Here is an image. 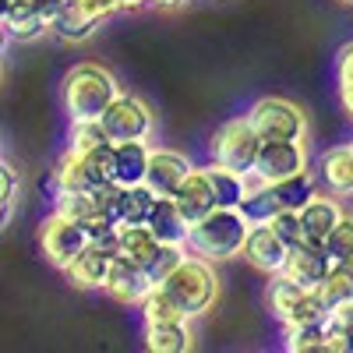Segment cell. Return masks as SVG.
I'll use <instances>...</instances> for the list:
<instances>
[{
    "label": "cell",
    "instance_id": "6da1fadb",
    "mask_svg": "<svg viewBox=\"0 0 353 353\" xmlns=\"http://www.w3.org/2000/svg\"><path fill=\"white\" fill-rule=\"evenodd\" d=\"M121 96V81L103 64H74L64 78V110L74 121H99L103 110Z\"/></svg>",
    "mask_w": 353,
    "mask_h": 353
},
{
    "label": "cell",
    "instance_id": "7a4b0ae2",
    "mask_svg": "<svg viewBox=\"0 0 353 353\" xmlns=\"http://www.w3.org/2000/svg\"><path fill=\"white\" fill-rule=\"evenodd\" d=\"M248 226L251 223L241 216V209H219L216 205L209 216H201L198 223L188 226L184 248H191V254H198L205 261H226L233 254H241Z\"/></svg>",
    "mask_w": 353,
    "mask_h": 353
},
{
    "label": "cell",
    "instance_id": "3957f363",
    "mask_svg": "<svg viewBox=\"0 0 353 353\" xmlns=\"http://www.w3.org/2000/svg\"><path fill=\"white\" fill-rule=\"evenodd\" d=\"M163 286L170 290V297L184 307L188 318L205 314L219 297V276H216L212 265L198 254H184L181 265L163 279Z\"/></svg>",
    "mask_w": 353,
    "mask_h": 353
},
{
    "label": "cell",
    "instance_id": "277c9868",
    "mask_svg": "<svg viewBox=\"0 0 353 353\" xmlns=\"http://www.w3.org/2000/svg\"><path fill=\"white\" fill-rule=\"evenodd\" d=\"M209 149H212V163H219L226 170H237V173H251L258 149H261V138L251 128L248 117H233V121L216 128Z\"/></svg>",
    "mask_w": 353,
    "mask_h": 353
},
{
    "label": "cell",
    "instance_id": "5b68a950",
    "mask_svg": "<svg viewBox=\"0 0 353 353\" xmlns=\"http://www.w3.org/2000/svg\"><path fill=\"white\" fill-rule=\"evenodd\" d=\"M251 128L258 131V138H304L307 134V117L297 103H290L283 96H265L258 99L248 113Z\"/></svg>",
    "mask_w": 353,
    "mask_h": 353
},
{
    "label": "cell",
    "instance_id": "8992f818",
    "mask_svg": "<svg viewBox=\"0 0 353 353\" xmlns=\"http://www.w3.org/2000/svg\"><path fill=\"white\" fill-rule=\"evenodd\" d=\"M85 244H88V226L64 212H57V209L39 226V248H43L46 261L57 265V269H68Z\"/></svg>",
    "mask_w": 353,
    "mask_h": 353
},
{
    "label": "cell",
    "instance_id": "52a82bcc",
    "mask_svg": "<svg viewBox=\"0 0 353 353\" xmlns=\"http://www.w3.org/2000/svg\"><path fill=\"white\" fill-rule=\"evenodd\" d=\"M103 128L110 134V141H131V138H145L149 141L152 128H156V117H152V106L131 96V92H121L106 110H103Z\"/></svg>",
    "mask_w": 353,
    "mask_h": 353
},
{
    "label": "cell",
    "instance_id": "ba28073f",
    "mask_svg": "<svg viewBox=\"0 0 353 353\" xmlns=\"http://www.w3.org/2000/svg\"><path fill=\"white\" fill-rule=\"evenodd\" d=\"M307 166L304 138H261V149L254 159V173L265 184H276L290 173H301Z\"/></svg>",
    "mask_w": 353,
    "mask_h": 353
},
{
    "label": "cell",
    "instance_id": "9c48e42d",
    "mask_svg": "<svg viewBox=\"0 0 353 353\" xmlns=\"http://www.w3.org/2000/svg\"><path fill=\"white\" fill-rule=\"evenodd\" d=\"M156 283L149 279V272L141 269L138 261H131L128 254H113L110 269H106V279H103V293L117 304H141V297L149 293Z\"/></svg>",
    "mask_w": 353,
    "mask_h": 353
},
{
    "label": "cell",
    "instance_id": "30bf717a",
    "mask_svg": "<svg viewBox=\"0 0 353 353\" xmlns=\"http://www.w3.org/2000/svg\"><path fill=\"white\" fill-rule=\"evenodd\" d=\"M241 254L248 258V265H254L258 272L276 276V272H283V261H286L290 248L279 241V233L269 223H254V226H248V237H244Z\"/></svg>",
    "mask_w": 353,
    "mask_h": 353
},
{
    "label": "cell",
    "instance_id": "8fae6325",
    "mask_svg": "<svg viewBox=\"0 0 353 353\" xmlns=\"http://www.w3.org/2000/svg\"><path fill=\"white\" fill-rule=\"evenodd\" d=\"M191 173V159L173 152V149H152L149 152V170H145V188L156 198H173L181 181Z\"/></svg>",
    "mask_w": 353,
    "mask_h": 353
},
{
    "label": "cell",
    "instance_id": "7c38bea8",
    "mask_svg": "<svg viewBox=\"0 0 353 353\" xmlns=\"http://www.w3.org/2000/svg\"><path fill=\"white\" fill-rule=\"evenodd\" d=\"M117 248L106 244V241H88L74 261L68 265V279L78 286V290H103V279H106V269H110V261H113Z\"/></svg>",
    "mask_w": 353,
    "mask_h": 353
},
{
    "label": "cell",
    "instance_id": "4fadbf2b",
    "mask_svg": "<svg viewBox=\"0 0 353 353\" xmlns=\"http://www.w3.org/2000/svg\"><path fill=\"white\" fill-rule=\"evenodd\" d=\"M149 141L131 138V141H113V156H110V181L117 188H134L145 184V170H149Z\"/></svg>",
    "mask_w": 353,
    "mask_h": 353
},
{
    "label": "cell",
    "instance_id": "5bb4252c",
    "mask_svg": "<svg viewBox=\"0 0 353 353\" xmlns=\"http://www.w3.org/2000/svg\"><path fill=\"white\" fill-rule=\"evenodd\" d=\"M329 265H332V258L325 254V248L304 241L297 248H290V254L283 261V276L293 279V283H301V286H307V290H318L321 279H325V272H329Z\"/></svg>",
    "mask_w": 353,
    "mask_h": 353
},
{
    "label": "cell",
    "instance_id": "9a60e30c",
    "mask_svg": "<svg viewBox=\"0 0 353 353\" xmlns=\"http://www.w3.org/2000/svg\"><path fill=\"white\" fill-rule=\"evenodd\" d=\"M173 205L181 209V216L188 219V226L216 209V194H212L209 176H205V166H191V173L181 181V188L173 191Z\"/></svg>",
    "mask_w": 353,
    "mask_h": 353
},
{
    "label": "cell",
    "instance_id": "2e32d148",
    "mask_svg": "<svg viewBox=\"0 0 353 353\" xmlns=\"http://www.w3.org/2000/svg\"><path fill=\"white\" fill-rule=\"evenodd\" d=\"M297 216H301L304 241H307V244H318V248H325V241H329L332 226L339 223L343 209H339L336 194H332V198H329V194H314L311 201H304L301 209H297Z\"/></svg>",
    "mask_w": 353,
    "mask_h": 353
},
{
    "label": "cell",
    "instance_id": "e0dca14e",
    "mask_svg": "<svg viewBox=\"0 0 353 353\" xmlns=\"http://www.w3.org/2000/svg\"><path fill=\"white\" fill-rule=\"evenodd\" d=\"M318 170H321V181H325L329 194H336V198L353 194V152H350V145H332L329 152H321Z\"/></svg>",
    "mask_w": 353,
    "mask_h": 353
},
{
    "label": "cell",
    "instance_id": "ac0fdd59",
    "mask_svg": "<svg viewBox=\"0 0 353 353\" xmlns=\"http://www.w3.org/2000/svg\"><path fill=\"white\" fill-rule=\"evenodd\" d=\"M4 32H8L11 39L32 43V39H39V36H46V32H50V21L36 11L32 0H8Z\"/></svg>",
    "mask_w": 353,
    "mask_h": 353
},
{
    "label": "cell",
    "instance_id": "d6986e66",
    "mask_svg": "<svg viewBox=\"0 0 353 353\" xmlns=\"http://www.w3.org/2000/svg\"><path fill=\"white\" fill-rule=\"evenodd\" d=\"M152 230V237L159 244H181L188 241V219L181 216V209L173 205V198H156L152 212H149V223H145Z\"/></svg>",
    "mask_w": 353,
    "mask_h": 353
},
{
    "label": "cell",
    "instance_id": "ffe728a7",
    "mask_svg": "<svg viewBox=\"0 0 353 353\" xmlns=\"http://www.w3.org/2000/svg\"><path fill=\"white\" fill-rule=\"evenodd\" d=\"M96 28H99V21L88 14L78 0H68V4L57 11V18L50 21V32L57 39H64V43H85Z\"/></svg>",
    "mask_w": 353,
    "mask_h": 353
},
{
    "label": "cell",
    "instance_id": "44dd1931",
    "mask_svg": "<svg viewBox=\"0 0 353 353\" xmlns=\"http://www.w3.org/2000/svg\"><path fill=\"white\" fill-rule=\"evenodd\" d=\"M96 184H103V181L92 173V166H88V159L81 152L68 149L57 159V170H53V188L57 191H92Z\"/></svg>",
    "mask_w": 353,
    "mask_h": 353
},
{
    "label": "cell",
    "instance_id": "7402d4cb",
    "mask_svg": "<svg viewBox=\"0 0 353 353\" xmlns=\"http://www.w3.org/2000/svg\"><path fill=\"white\" fill-rule=\"evenodd\" d=\"M145 346H149L152 353H188L194 346V336L188 329V318L145 325Z\"/></svg>",
    "mask_w": 353,
    "mask_h": 353
},
{
    "label": "cell",
    "instance_id": "603a6c76",
    "mask_svg": "<svg viewBox=\"0 0 353 353\" xmlns=\"http://www.w3.org/2000/svg\"><path fill=\"white\" fill-rule=\"evenodd\" d=\"M152 205H156V194L145 184L121 188V194H117V226H141V223H149Z\"/></svg>",
    "mask_w": 353,
    "mask_h": 353
},
{
    "label": "cell",
    "instance_id": "cb8c5ba5",
    "mask_svg": "<svg viewBox=\"0 0 353 353\" xmlns=\"http://www.w3.org/2000/svg\"><path fill=\"white\" fill-rule=\"evenodd\" d=\"M205 176H209V184H212V194H216V205H219V209H237L241 198H244V191H248L244 173L212 163V166H205Z\"/></svg>",
    "mask_w": 353,
    "mask_h": 353
},
{
    "label": "cell",
    "instance_id": "d4e9b609",
    "mask_svg": "<svg viewBox=\"0 0 353 353\" xmlns=\"http://www.w3.org/2000/svg\"><path fill=\"white\" fill-rule=\"evenodd\" d=\"M318 293H321V301H325L329 307L343 304V301H353V258L332 261L325 279H321V286H318Z\"/></svg>",
    "mask_w": 353,
    "mask_h": 353
},
{
    "label": "cell",
    "instance_id": "484cf974",
    "mask_svg": "<svg viewBox=\"0 0 353 353\" xmlns=\"http://www.w3.org/2000/svg\"><path fill=\"white\" fill-rule=\"evenodd\" d=\"M138 307H141L145 325H159V321H181V318H188L184 307L170 297V290H166L163 283H156L149 293H145Z\"/></svg>",
    "mask_w": 353,
    "mask_h": 353
},
{
    "label": "cell",
    "instance_id": "4316f807",
    "mask_svg": "<svg viewBox=\"0 0 353 353\" xmlns=\"http://www.w3.org/2000/svg\"><path fill=\"white\" fill-rule=\"evenodd\" d=\"M272 191H276V198H279L283 209H293V212H297L304 201H311V198L318 194L314 176H311V170H307V166H304L301 173H290V176H283V181H276V184H272Z\"/></svg>",
    "mask_w": 353,
    "mask_h": 353
},
{
    "label": "cell",
    "instance_id": "83f0119b",
    "mask_svg": "<svg viewBox=\"0 0 353 353\" xmlns=\"http://www.w3.org/2000/svg\"><path fill=\"white\" fill-rule=\"evenodd\" d=\"M156 237H152V230L149 226H117V254H128L131 261H145L152 251H156Z\"/></svg>",
    "mask_w": 353,
    "mask_h": 353
},
{
    "label": "cell",
    "instance_id": "f1b7e54d",
    "mask_svg": "<svg viewBox=\"0 0 353 353\" xmlns=\"http://www.w3.org/2000/svg\"><path fill=\"white\" fill-rule=\"evenodd\" d=\"M57 212H64L78 223H92V219H103L96 201H92V191H57V201H53Z\"/></svg>",
    "mask_w": 353,
    "mask_h": 353
},
{
    "label": "cell",
    "instance_id": "f546056e",
    "mask_svg": "<svg viewBox=\"0 0 353 353\" xmlns=\"http://www.w3.org/2000/svg\"><path fill=\"white\" fill-rule=\"evenodd\" d=\"M181 258H184V248L181 244H156V251L141 261V269L149 272L152 283H163L176 269V265H181Z\"/></svg>",
    "mask_w": 353,
    "mask_h": 353
},
{
    "label": "cell",
    "instance_id": "4dcf8cb0",
    "mask_svg": "<svg viewBox=\"0 0 353 353\" xmlns=\"http://www.w3.org/2000/svg\"><path fill=\"white\" fill-rule=\"evenodd\" d=\"M321 343H325V321L286 329V350L290 353H321Z\"/></svg>",
    "mask_w": 353,
    "mask_h": 353
},
{
    "label": "cell",
    "instance_id": "1f68e13d",
    "mask_svg": "<svg viewBox=\"0 0 353 353\" xmlns=\"http://www.w3.org/2000/svg\"><path fill=\"white\" fill-rule=\"evenodd\" d=\"M106 141H110V134H106L103 121H74L68 149L71 152H92V149H99V145H106Z\"/></svg>",
    "mask_w": 353,
    "mask_h": 353
},
{
    "label": "cell",
    "instance_id": "d6a6232c",
    "mask_svg": "<svg viewBox=\"0 0 353 353\" xmlns=\"http://www.w3.org/2000/svg\"><path fill=\"white\" fill-rule=\"evenodd\" d=\"M336 85H339V103L353 117V43H346L336 53Z\"/></svg>",
    "mask_w": 353,
    "mask_h": 353
},
{
    "label": "cell",
    "instance_id": "836d02e7",
    "mask_svg": "<svg viewBox=\"0 0 353 353\" xmlns=\"http://www.w3.org/2000/svg\"><path fill=\"white\" fill-rule=\"evenodd\" d=\"M325 254H329L332 261H339V258H353V212H343L339 223L332 226L329 241H325Z\"/></svg>",
    "mask_w": 353,
    "mask_h": 353
},
{
    "label": "cell",
    "instance_id": "e575fe53",
    "mask_svg": "<svg viewBox=\"0 0 353 353\" xmlns=\"http://www.w3.org/2000/svg\"><path fill=\"white\" fill-rule=\"evenodd\" d=\"M269 226L279 233V241L286 244V248H297V244H304V230H301V216L293 212V209H279L272 219H269Z\"/></svg>",
    "mask_w": 353,
    "mask_h": 353
},
{
    "label": "cell",
    "instance_id": "d590c367",
    "mask_svg": "<svg viewBox=\"0 0 353 353\" xmlns=\"http://www.w3.org/2000/svg\"><path fill=\"white\" fill-rule=\"evenodd\" d=\"M329 325L339 329L346 339H353V301H343V304L329 307Z\"/></svg>",
    "mask_w": 353,
    "mask_h": 353
},
{
    "label": "cell",
    "instance_id": "8d00e7d4",
    "mask_svg": "<svg viewBox=\"0 0 353 353\" xmlns=\"http://www.w3.org/2000/svg\"><path fill=\"white\" fill-rule=\"evenodd\" d=\"M14 191H18V173H14L11 163L0 159V201L11 205V201H14Z\"/></svg>",
    "mask_w": 353,
    "mask_h": 353
},
{
    "label": "cell",
    "instance_id": "74e56055",
    "mask_svg": "<svg viewBox=\"0 0 353 353\" xmlns=\"http://www.w3.org/2000/svg\"><path fill=\"white\" fill-rule=\"evenodd\" d=\"M78 4L88 11V14H92L96 21H103V18H110L113 11H121V8H117V0H78Z\"/></svg>",
    "mask_w": 353,
    "mask_h": 353
},
{
    "label": "cell",
    "instance_id": "f35d334b",
    "mask_svg": "<svg viewBox=\"0 0 353 353\" xmlns=\"http://www.w3.org/2000/svg\"><path fill=\"white\" fill-rule=\"evenodd\" d=\"M32 4H36V11H39L46 21H53V18H57V11H61V8L68 4V0H32Z\"/></svg>",
    "mask_w": 353,
    "mask_h": 353
},
{
    "label": "cell",
    "instance_id": "ab89813d",
    "mask_svg": "<svg viewBox=\"0 0 353 353\" xmlns=\"http://www.w3.org/2000/svg\"><path fill=\"white\" fill-rule=\"evenodd\" d=\"M149 0H117V8L121 11H134V8H145Z\"/></svg>",
    "mask_w": 353,
    "mask_h": 353
},
{
    "label": "cell",
    "instance_id": "60d3db41",
    "mask_svg": "<svg viewBox=\"0 0 353 353\" xmlns=\"http://www.w3.org/2000/svg\"><path fill=\"white\" fill-rule=\"evenodd\" d=\"M8 216H11V205H4V201H0V226L8 223Z\"/></svg>",
    "mask_w": 353,
    "mask_h": 353
},
{
    "label": "cell",
    "instance_id": "b9f144b4",
    "mask_svg": "<svg viewBox=\"0 0 353 353\" xmlns=\"http://www.w3.org/2000/svg\"><path fill=\"white\" fill-rule=\"evenodd\" d=\"M149 4H163V8H176V4H184V0H149Z\"/></svg>",
    "mask_w": 353,
    "mask_h": 353
},
{
    "label": "cell",
    "instance_id": "7bdbcfd3",
    "mask_svg": "<svg viewBox=\"0 0 353 353\" xmlns=\"http://www.w3.org/2000/svg\"><path fill=\"white\" fill-rule=\"evenodd\" d=\"M4 14H8V0H0V25H4Z\"/></svg>",
    "mask_w": 353,
    "mask_h": 353
},
{
    "label": "cell",
    "instance_id": "ee69618b",
    "mask_svg": "<svg viewBox=\"0 0 353 353\" xmlns=\"http://www.w3.org/2000/svg\"><path fill=\"white\" fill-rule=\"evenodd\" d=\"M4 39H8V32H4V25H0V50H4Z\"/></svg>",
    "mask_w": 353,
    "mask_h": 353
},
{
    "label": "cell",
    "instance_id": "f6af8a7d",
    "mask_svg": "<svg viewBox=\"0 0 353 353\" xmlns=\"http://www.w3.org/2000/svg\"><path fill=\"white\" fill-rule=\"evenodd\" d=\"M343 4H353V0H343Z\"/></svg>",
    "mask_w": 353,
    "mask_h": 353
},
{
    "label": "cell",
    "instance_id": "bcb514c9",
    "mask_svg": "<svg viewBox=\"0 0 353 353\" xmlns=\"http://www.w3.org/2000/svg\"><path fill=\"white\" fill-rule=\"evenodd\" d=\"M350 152H353V141H350Z\"/></svg>",
    "mask_w": 353,
    "mask_h": 353
}]
</instances>
